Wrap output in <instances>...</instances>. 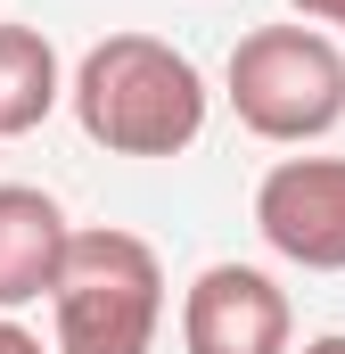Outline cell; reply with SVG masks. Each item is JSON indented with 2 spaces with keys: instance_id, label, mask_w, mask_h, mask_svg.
<instances>
[{
  "instance_id": "cell-1",
  "label": "cell",
  "mask_w": 345,
  "mask_h": 354,
  "mask_svg": "<svg viewBox=\"0 0 345 354\" xmlns=\"http://www.w3.org/2000/svg\"><path fill=\"white\" fill-rule=\"evenodd\" d=\"M66 99H75L83 140L107 157H181L206 132V75L189 50H172L157 33L90 41Z\"/></svg>"
},
{
  "instance_id": "cell-3",
  "label": "cell",
  "mask_w": 345,
  "mask_h": 354,
  "mask_svg": "<svg viewBox=\"0 0 345 354\" xmlns=\"http://www.w3.org/2000/svg\"><path fill=\"white\" fill-rule=\"evenodd\" d=\"M222 83H230L239 124L255 140H279V149H304V140L345 124V50L321 25H255V33H239Z\"/></svg>"
},
{
  "instance_id": "cell-5",
  "label": "cell",
  "mask_w": 345,
  "mask_h": 354,
  "mask_svg": "<svg viewBox=\"0 0 345 354\" xmlns=\"http://www.w3.org/2000/svg\"><path fill=\"white\" fill-rule=\"evenodd\" d=\"M296 313L288 288L255 264H206L181 297V346L189 354H288Z\"/></svg>"
},
{
  "instance_id": "cell-7",
  "label": "cell",
  "mask_w": 345,
  "mask_h": 354,
  "mask_svg": "<svg viewBox=\"0 0 345 354\" xmlns=\"http://www.w3.org/2000/svg\"><path fill=\"white\" fill-rule=\"evenodd\" d=\"M58 99H66V75H58L50 33H33V25H0V140L33 132Z\"/></svg>"
},
{
  "instance_id": "cell-4",
  "label": "cell",
  "mask_w": 345,
  "mask_h": 354,
  "mask_svg": "<svg viewBox=\"0 0 345 354\" xmlns=\"http://www.w3.org/2000/svg\"><path fill=\"white\" fill-rule=\"evenodd\" d=\"M255 231L304 272H345V157H279L255 181Z\"/></svg>"
},
{
  "instance_id": "cell-10",
  "label": "cell",
  "mask_w": 345,
  "mask_h": 354,
  "mask_svg": "<svg viewBox=\"0 0 345 354\" xmlns=\"http://www.w3.org/2000/svg\"><path fill=\"white\" fill-rule=\"evenodd\" d=\"M304 354H345V330H329V338H304Z\"/></svg>"
},
{
  "instance_id": "cell-2",
  "label": "cell",
  "mask_w": 345,
  "mask_h": 354,
  "mask_svg": "<svg viewBox=\"0 0 345 354\" xmlns=\"http://www.w3.org/2000/svg\"><path fill=\"white\" fill-rule=\"evenodd\" d=\"M58 354H148L165 322V264L140 231H75L66 272L50 288Z\"/></svg>"
},
{
  "instance_id": "cell-9",
  "label": "cell",
  "mask_w": 345,
  "mask_h": 354,
  "mask_svg": "<svg viewBox=\"0 0 345 354\" xmlns=\"http://www.w3.org/2000/svg\"><path fill=\"white\" fill-rule=\"evenodd\" d=\"M0 354H41V338H33L25 322H8V313H0Z\"/></svg>"
},
{
  "instance_id": "cell-8",
  "label": "cell",
  "mask_w": 345,
  "mask_h": 354,
  "mask_svg": "<svg viewBox=\"0 0 345 354\" xmlns=\"http://www.w3.org/2000/svg\"><path fill=\"white\" fill-rule=\"evenodd\" d=\"M304 25H345V0H288Z\"/></svg>"
},
{
  "instance_id": "cell-6",
  "label": "cell",
  "mask_w": 345,
  "mask_h": 354,
  "mask_svg": "<svg viewBox=\"0 0 345 354\" xmlns=\"http://www.w3.org/2000/svg\"><path fill=\"white\" fill-rule=\"evenodd\" d=\"M66 248H75V223L58 214V198L33 181H0V313L50 297L66 272Z\"/></svg>"
}]
</instances>
